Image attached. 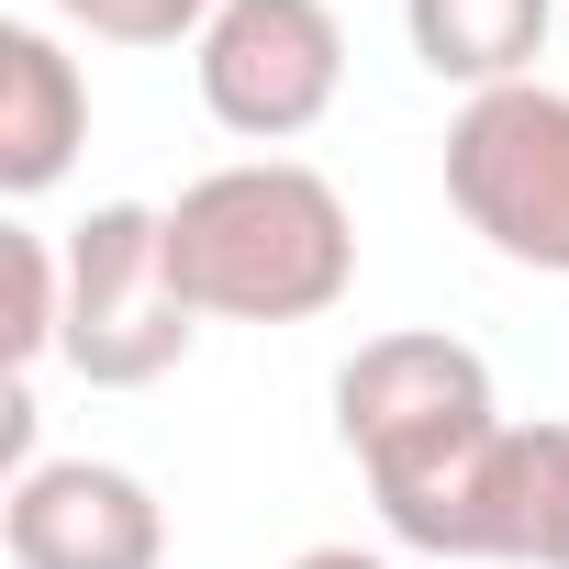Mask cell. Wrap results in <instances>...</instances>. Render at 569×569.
Returning a JSON list of instances; mask_svg holds the SVG:
<instances>
[{
    "label": "cell",
    "instance_id": "cell-1",
    "mask_svg": "<svg viewBox=\"0 0 569 569\" xmlns=\"http://www.w3.org/2000/svg\"><path fill=\"white\" fill-rule=\"evenodd\" d=\"M336 447L358 458L380 525L413 558H491V491H502L513 413L491 402L480 347L369 336L336 369Z\"/></svg>",
    "mask_w": 569,
    "mask_h": 569
},
{
    "label": "cell",
    "instance_id": "cell-2",
    "mask_svg": "<svg viewBox=\"0 0 569 569\" xmlns=\"http://www.w3.org/2000/svg\"><path fill=\"white\" fill-rule=\"evenodd\" d=\"M168 268L201 325H313L358 291V212L302 157H234L168 201Z\"/></svg>",
    "mask_w": 569,
    "mask_h": 569
},
{
    "label": "cell",
    "instance_id": "cell-3",
    "mask_svg": "<svg viewBox=\"0 0 569 569\" xmlns=\"http://www.w3.org/2000/svg\"><path fill=\"white\" fill-rule=\"evenodd\" d=\"M190 336H201V313L168 268V201H101L68 234V336H57V358L90 391H146L190 358Z\"/></svg>",
    "mask_w": 569,
    "mask_h": 569
},
{
    "label": "cell",
    "instance_id": "cell-4",
    "mask_svg": "<svg viewBox=\"0 0 569 569\" xmlns=\"http://www.w3.org/2000/svg\"><path fill=\"white\" fill-rule=\"evenodd\" d=\"M447 201H458V223L491 257H513L536 279H569V90L513 79V90L458 101Z\"/></svg>",
    "mask_w": 569,
    "mask_h": 569
},
{
    "label": "cell",
    "instance_id": "cell-5",
    "mask_svg": "<svg viewBox=\"0 0 569 569\" xmlns=\"http://www.w3.org/2000/svg\"><path fill=\"white\" fill-rule=\"evenodd\" d=\"M201 112L246 146H291L347 101V23L336 0H223L212 34L190 46Z\"/></svg>",
    "mask_w": 569,
    "mask_h": 569
},
{
    "label": "cell",
    "instance_id": "cell-6",
    "mask_svg": "<svg viewBox=\"0 0 569 569\" xmlns=\"http://www.w3.org/2000/svg\"><path fill=\"white\" fill-rule=\"evenodd\" d=\"M12 569H157L168 558V502L123 458H34L0 502Z\"/></svg>",
    "mask_w": 569,
    "mask_h": 569
},
{
    "label": "cell",
    "instance_id": "cell-7",
    "mask_svg": "<svg viewBox=\"0 0 569 569\" xmlns=\"http://www.w3.org/2000/svg\"><path fill=\"white\" fill-rule=\"evenodd\" d=\"M90 146V79L46 23H0V190L46 201Z\"/></svg>",
    "mask_w": 569,
    "mask_h": 569
},
{
    "label": "cell",
    "instance_id": "cell-8",
    "mask_svg": "<svg viewBox=\"0 0 569 569\" xmlns=\"http://www.w3.org/2000/svg\"><path fill=\"white\" fill-rule=\"evenodd\" d=\"M547 23H558V0H402V34H413L425 79H447V90H469V101L536 79Z\"/></svg>",
    "mask_w": 569,
    "mask_h": 569
},
{
    "label": "cell",
    "instance_id": "cell-9",
    "mask_svg": "<svg viewBox=\"0 0 569 569\" xmlns=\"http://www.w3.org/2000/svg\"><path fill=\"white\" fill-rule=\"evenodd\" d=\"M491 558L502 569H569V425H513L502 491H491Z\"/></svg>",
    "mask_w": 569,
    "mask_h": 569
},
{
    "label": "cell",
    "instance_id": "cell-10",
    "mask_svg": "<svg viewBox=\"0 0 569 569\" xmlns=\"http://www.w3.org/2000/svg\"><path fill=\"white\" fill-rule=\"evenodd\" d=\"M0 268H12V380H23L68 336V246L34 223H0Z\"/></svg>",
    "mask_w": 569,
    "mask_h": 569
},
{
    "label": "cell",
    "instance_id": "cell-11",
    "mask_svg": "<svg viewBox=\"0 0 569 569\" xmlns=\"http://www.w3.org/2000/svg\"><path fill=\"white\" fill-rule=\"evenodd\" d=\"M46 12L90 46H201L223 0H46Z\"/></svg>",
    "mask_w": 569,
    "mask_h": 569
},
{
    "label": "cell",
    "instance_id": "cell-12",
    "mask_svg": "<svg viewBox=\"0 0 569 569\" xmlns=\"http://www.w3.org/2000/svg\"><path fill=\"white\" fill-rule=\"evenodd\" d=\"M291 569H391V558H380V547H302Z\"/></svg>",
    "mask_w": 569,
    "mask_h": 569
}]
</instances>
